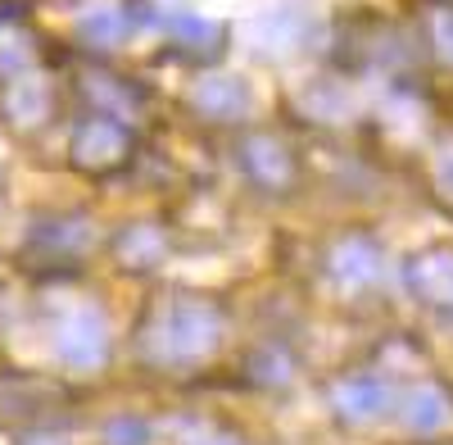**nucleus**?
Returning <instances> with one entry per match:
<instances>
[{"mask_svg":"<svg viewBox=\"0 0 453 445\" xmlns=\"http://www.w3.org/2000/svg\"><path fill=\"white\" fill-rule=\"evenodd\" d=\"M218 337H222V318L213 314V305H200V301H177L155 327V346L173 363L209 355Z\"/></svg>","mask_w":453,"mask_h":445,"instance_id":"nucleus-1","label":"nucleus"},{"mask_svg":"<svg viewBox=\"0 0 453 445\" xmlns=\"http://www.w3.org/2000/svg\"><path fill=\"white\" fill-rule=\"evenodd\" d=\"M55 350L64 363L73 368H100L109 355V323L96 305H78L73 314H64L59 332H55Z\"/></svg>","mask_w":453,"mask_h":445,"instance_id":"nucleus-2","label":"nucleus"},{"mask_svg":"<svg viewBox=\"0 0 453 445\" xmlns=\"http://www.w3.org/2000/svg\"><path fill=\"white\" fill-rule=\"evenodd\" d=\"M127 128L123 123H113V119H87L78 132H73V160H78L82 168L91 173H109V168H119L127 160Z\"/></svg>","mask_w":453,"mask_h":445,"instance_id":"nucleus-3","label":"nucleus"},{"mask_svg":"<svg viewBox=\"0 0 453 445\" xmlns=\"http://www.w3.org/2000/svg\"><path fill=\"white\" fill-rule=\"evenodd\" d=\"M408 286L426 305L453 314V250H426L408 264Z\"/></svg>","mask_w":453,"mask_h":445,"instance_id":"nucleus-4","label":"nucleus"},{"mask_svg":"<svg viewBox=\"0 0 453 445\" xmlns=\"http://www.w3.org/2000/svg\"><path fill=\"white\" fill-rule=\"evenodd\" d=\"M250 82L236 78V73H213V78H204L196 87V109L209 119H222V123H232V119H245L250 114Z\"/></svg>","mask_w":453,"mask_h":445,"instance_id":"nucleus-5","label":"nucleus"},{"mask_svg":"<svg viewBox=\"0 0 453 445\" xmlns=\"http://www.w3.org/2000/svg\"><path fill=\"white\" fill-rule=\"evenodd\" d=\"M331 400H335V410L345 414L349 423H372V418H381L390 410V391H386V382H376V378L340 382Z\"/></svg>","mask_w":453,"mask_h":445,"instance_id":"nucleus-6","label":"nucleus"},{"mask_svg":"<svg viewBox=\"0 0 453 445\" xmlns=\"http://www.w3.org/2000/svg\"><path fill=\"white\" fill-rule=\"evenodd\" d=\"M241 164H245V173L258 182V187H286L290 182V160H286V151L273 137H250L241 145Z\"/></svg>","mask_w":453,"mask_h":445,"instance_id":"nucleus-7","label":"nucleus"},{"mask_svg":"<svg viewBox=\"0 0 453 445\" xmlns=\"http://www.w3.org/2000/svg\"><path fill=\"white\" fill-rule=\"evenodd\" d=\"M331 269L345 286H367V282L381 277V250H376L372 241H363V237H349V241L335 246Z\"/></svg>","mask_w":453,"mask_h":445,"instance_id":"nucleus-8","label":"nucleus"},{"mask_svg":"<svg viewBox=\"0 0 453 445\" xmlns=\"http://www.w3.org/2000/svg\"><path fill=\"white\" fill-rule=\"evenodd\" d=\"M449 418H453V404H449V395L440 386H418L412 391V400H408V427L412 432L431 436V432L449 427Z\"/></svg>","mask_w":453,"mask_h":445,"instance_id":"nucleus-9","label":"nucleus"},{"mask_svg":"<svg viewBox=\"0 0 453 445\" xmlns=\"http://www.w3.org/2000/svg\"><path fill=\"white\" fill-rule=\"evenodd\" d=\"M82 36L91 46H113V42H123L127 36V5H96L82 14Z\"/></svg>","mask_w":453,"mask_h":445,"instance_id":"nucleus-10","label":"nucleus"},{"mask_svg":"<svg viewBox=\"0 0 453 445\" xmlns=\"http://www.w3.org/2000/svg\"><path fill=\"white\" fill-rule=\"evenodd\" d=\"M119 254L127 259L132 269H150V264L164 254V237L150 232V228H136V232H127V237L119 241Z\"/></svg>","mask_w":453,"mask_h":445,"instance_id":"nucleus-11","label":"nucleus"},{"mask_svg":"<svg viewBox=\"0 0 453 445\" xmlns=\"http://www.w3.org/2000/svg\"><path fill=\"white\" fill-rule=\"evenodd\" d=\"M46 87L42 82H19L14 91H10V114L19 119V123H42V114H46Z\"/></svg>","mask_w":453,"mask_h":445,"instance_id":"nucleus-12","label":"nucleus"},{"mask_svg":"<svg viewBox=\"0 0 453 445\" xmlns=\"http://www.w3.org/2000/svg\"><path fill=\"white\" fill-rule=\"evenodd\" d=\"M104 441H109V445H145V441H150V427H145L141 418H113Z\"/></svg>","mask_w":453,"mask_h":445,"instance_id":"nucleus-13","label":"nucleus"},{"mask_svg":"<svg viewBox=\"0 0 453 445\" xmlns=\"http://www.w3.org/2000/svg\"><path fill=\"white\" fill-rule=\"evenodd\" d=\"M168 27H173V32H181V36H191V42H200V36H213V32H218L209 19H196V14H173V19H168Z\"/></svg>","mask_w":453,"mask_h":445,"instance_id":"nucleus-14","label":"nucleus"},{"mask_svg":"<svg viewBox=\"0 0 453 445\" xmlns=\"http://www.w3.org/2000/svg\"><path fill=\"white\" fill-rule=\"evenodd\" d=\"M435 46L444 59H453V10H435Z\"/></svg>","mask_w":453,"mask_h":445,"instance_id":"nucleus-15","label":"nucleus"},{"mask_svg":"<svg viewBox=\"0 0 453 445\" xmlns=\"http://www.w3.org/2000/svg\"><path fill=\"white\" fill-rule=\"evenodd\" d=\"M435 182H440L444 196H453V151H444V155L435 160Z\"/></svg>","mask_w":453,"mask_h":445,"instance_id":"nucleus-16","label":"nucleus"},{"mask_svg":"<svg viewBox=\"0 0 453 445\" xmlns=\"http://www.w3.org/2000/svg\"><path fill=\"white\" fill-rule=\"evenodd\" d=\"M196 445H241V441H232V436H204V441H196Z\"/></svg>","mask_w":453,"mask_h":445,"instance_id":"nucleus-17","label":"nucleus"},{"mask_svg":"<svg viewBox=\"0 0 453 445\" xmlns=\"http://www.w3.org/2000/svg\"><path fill=\"white\" fill-rule=\"evenodd\" d=\"M32 445H59V441H32Z\"/></svg>","mask_w":453,"mask_h":445,"instance_id":"nucleus-18","label":"nucleus"}]
</instances>
